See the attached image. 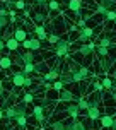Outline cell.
<instances>
[{
    "label": "cell",
    "mask_w": 116,
    "mask_h": 130,
    "mask_svg": "<svg viewBox=\"0 0 116 130\" xmlns=\"http://www.w3.org/2000/svg\"><path fill=\"white\" fill-rule=\"evenodd\" d=\"M68 50H70V41H68V39H62L60 38L56 43H55V55H56L58 58L68 55Z\"/></svg>",
    "instance_id": "6da1fadb"
},
{
    "label": "cell",
    "mask_w": 116,
    "mask_h": 130,
    "mask_svg": "<svg viewBox=\"0 0 116 130\" xmlns=\"http://www.w3.org/2000/svg\"><path fill=\"white\" fill-rule=\"evenodd\" d=\"M77 41H80V43H87L90 38H94V32H92V27L89 26H84V27H79V31H77Z\"/></svg>",
    "instance_id": "7a4b0ae2"
},
{
    "label": "cell",
    "mask_w": 116,
    "mask_h": 130,
    "mask_svg": "<svg viewBox=\"0 0 116 130\" xmlns=\"http://www.w3.org/2000/svg\"><path fill=\"white\" fill-rule=\"evenodd\" d=\"M89 74H90V69L89 67H79L75 72H72V79H73V82H80V80H85V79H89Z\"/></svg>",
    "instance_id": "3957f363"
},
{
    "label": "cell",
    "mask_w": 116,
    "mask_h": 130,
    "mask_svg": "<svg viewBox=\"0 0 116 130\" xmlns=\"http://www.w3.org/2000/svg\"><path fill=\"white\" fill-rule=\"evenodd\" d=\"M94 43L92 41H87V43H82V45L77 48V53L80 55V57H85V58H89L90 55H92V52H94Z\"/></svg>",
    "instance_id": "277c9868"
},
{
    "label": "cell",
    "mask_w": 116,
    "mask_h": 130,
    "mask_svg": "<svg viewBox=\"0 0 116 130\" xmlns=\"http://www.w3.org/2000/svg\"><path fill=\"white\" fill-rule=\"evenodd\" d=\"M32 17V22H34V26H41V24H45L46 21H48V14L46 10H34L32 14H29Z\"/></svg>",
    "instance_id": "5b68a950"
},
{
    "label": "cell",
    "mask_w": 116,
    "mask_h": 130,
    "mask_svg": "<svg viewBox=\"0 0 116 130\" xmlns=\"http://www.w3.org/2000/svg\"><path fill=\"white\" fill-rule=\"evenodd\" d=\"M67 7L70 12L75 14V17H80L82 15V0H68L67 2Z\"/></svg>",
    "instance_id": "8992f818"
},
{
    "label": "cell",
    "mask_w": 116,
    "mask_h": 130,
    "mask_svg": "<svg viewBox=\"0 0 116 130\" xmlns=\"http://www.w3.org/2000/svg\"><path fill=\"white\" fill-rule=\"evenodd\" d=\"M60 92V101L62 103H73L77 98H75V94H73V91H70V89H62Z\"/></svg>",
    "instance_id": "52a82bcc"
},
{
    "label": "cell",
    "mask_w": 116,
    "mask_h": 130,
    "mask_svg": "<svg viewBox=\"0 0 116 130\" xmlns=\"http://www.w3.org/2000/svg\"><path fill=\"white\" fill-rule=\"evenodd\" d=\"M58 65L60 63H56V65H53L50 70L46 72L45 75H43V80H46V82H51V80H56L58 79V75H60V72H58Z\"/></svg>",
    "instance_id": "ba28073f"
},
{
    "label": "cell",
    "mask_w": 116,
    "mask_h": 130,
    "mask_svg": "<svg viewBox=\"0 0 116 130\" xmlns=\"http://www.w3.org/2000/svg\"><path fill=\"white\" fill-rule=\"evenodd\" d=\"M97 120L101 122L103 128H108V127H109L111 130H114V118H113V115H101Z\"/></svg>",
    "instance_id": "9c48e42d"
},
{
    "label": "cell",
    "mask_w": 116,
    "mask_h": 130,
    "mask_svg": "<svg viewBox=\"0 0 116 130\" xmlns=\"http://www.w3.org/2000/svg\"><path fill=\"white\" fill-rule=\"evenodd\" d=\"M19 60H21V63H22V65L34 63V62H36V53H34V52H24V53H21V55H19Z\"/></svg>",
    "instance_id": "30bf717a"
},
{
    "label": "cell",
    "mask_w": 116,
    "mask_h": 130,
    "mask_svg": "<svg viewBox=\"0 0 116 130\" xmlns=\"http://www.w3.org/2000/svg\"><path fill=\"white\" fill-rule=\"evenodd\" d=\"M26 75L27 74H24V72L21 70V72H15L12 75V84H14V87H22L24 86V79H26Z\"/></svg>",
    "instance_id": "8fae6325"
},
{
    "label": "cell",
    "mask_w": 116,
    "mask_h": 130,
    "mask_svg": "<svg viewBox=\"0 0 116 130\" xmlns=\"http://www.w3.org/2000/svg\"><path fill=\"white\" fill-rule=\"evenodd\" d=\"M32 117L36 118V122H39V123L45 122V111H43V106L41 104H36L32 108Z\"/></svg>",
    "instance_id": "7c38bea8"
},
{
    "label": "cell",
    "mask_w": 116,
    "mask_h": 130,
    "mask_svg": "<svg viewBox=\"0 0 116 130\" xmlns=\"http://www.w3.org/2000/svg\"><path fill=\"white\" fill-rule=\"evenodd\" d=\"M63 110L70 115L72 118H77L79 115H80V110L77 108V104H75V101L73 103H68V106H63Z\"/></svg>",
    "instance_id": "4fadbf2b"
},
{
    "label": "cell",
    "mask_w": 116,
    "mask_h": 130,
    "mask_svg": "<svg viewBox=\"0 0 116 130\" xmlns=\"http://www.w3.org/2000/svg\"><path fill=\"white\" fill-rule=\"evenodd\" d=\"M65 127H67L68 130H85L84 125H82V120H77V118H73V120H70V122H67Z\"/></svg>",
    "instance_id": "5bb4252c"
},
{
    "label": "cell",
    "mask_w": 116,
    "mask_h": 130,
    "mask_svg": "<svg viewBox=\"0 0 116 130\" xmlns=\"http://www.w3.org/2000/svg\"><path fill=\"white\" fill-rule=\"evenodd\" d=\"M19 46H21V43H19L15 38H12V36H10V38H7L5 48L9 50V52H17V50H19Z\"/></svg>",
    "instance_id": "9a60e30c"
},
{
    "label": "cell",
    "mask_w": 116,
    "mask_h": 130,
    "mask_svg": "<svg viewBox=\"0 0 116 130\" xmlns=\"http://www.w3.org/2000/svg\"><path fill=\"white\" fill-rule=\"evenodd\" d=\"M12 38H15L17 41H19V43H22V41L27 38V31H26V29H22V27H17V29L14 31Z\"/></svg>",
    "instance_id": "2e32d148"
},
{
    "label": "cell",
    "mask_w": 116,
    "mask_h": 130,
    "mask_svg": "<svg viewBox=\"0 0 116 130\" xmlns=\"http://www.w3.org/2000/svg\"><path fill=\"white\" fill-rule=\"evenodd\" d=\"M58 80H62L63 84H70V82H73V79H72V72L68 70H62L60 72V75H58Z\"/></svg>",
    "instance_id": "e0dca14e"
},
{
    "label": "cell",
    "mask_w": 116,
    "mask_h": 130,
    "mask_svg": "<svg viewBox=\"0 0 116 130\" xmlns=\"http://www.w3.org/2000/svg\"><path fill=\"white\" fill-rule=\"evenodd\" d=\"M34 34H38V39L41 43L46 41V36H48V32H46V29L43 26H34Z\"/></svg>",
    "instance_id": "ac0fdd59"
},
{
    "label": "cell",
    "mask_w": 116,
    "mask_h": 130,
    "mask_svg": "<svg viewBox=\"0 0 116 130\" xmlns=\"http://www.w3.org/2000/svg\"><path fill=\"white\" fill-rule=\"evenodd\" d=\"M85 111H87V118H89V120H94V122L101 117V110H99V108H87Z\"/></svg>",
    "instance_id": "d6986e66"
},
{
    "label": "cell",
    "mask_w": 116,
    "mask_h": 130,
    "mask_svg": "<svg viewBox=\"0 0 116 130\" xmlns=\"http://www.w3.org/2000/svg\"><path fill=\"white\" fill-rule=\"evenodd\" d=\"M14 111H15V117L26 115V111H27V104H26V103H17V104H14Z\"/></svg>",
    "instance_id": "ffe728a7"
},
{
    "label": "cell",
    "mask_w": 116,
    "mask_h": 130,
    "mask_svg": "<svg viewBox=\"0 0 116 130\" xmlns=\"http://www.w3.org/2000/svg\"><path fill=\"white\" fill-rule=\"evenodd\" d=\"M87 103H89V108H99L101 96H99V94H94V96H90L89 99H87Z\"/></svg>",
    "instance_id": "44dd1931"
},
{
    "label": "cell",
    "mask_w": 116,
    "mask_h": 130,
    "mask_svg": "<svg viewBox=\"0 0 116 130\" xmlns=\"http://www.w3.org/2000/svg\"><path fill=\"white\" fill-rule=\"evenodd\" d=\"M4 117L7 118V122H14V118H15V111H14V106H5Z\"/></svg>",
    "instance_id": "7402d4cb"
},
{
    "label": "cell",
    "mask_w": 116,
    "mask_h": 130,
    "mask_svg": "<svg viewBox=\"0 0 116 130\" xmlns=\"http://www.w3.org/2000/svg\"><path fill=\"white\" fill-rule=\"evenodd\" d=\"M101 86H103V89H114V84H113V77H106L104 75V79L101 80Z\"/></svg>",
    "instance_id": "603a6c76"
},
{
    "label": "cell",
    "mask_w": 116,
    "mask_h": 130,
    "mask_svg": "<svg viewBox=\"0 0 116 130\" xmlns=\"http://www.w3.org/2000/svg\"><path fill=\"white\" fill-rule=\"evenodd\" d=\"M99 5L104 10H114V0H99Z\"/></svg>",
    "instance_id": "cb8c5ba5"
},
{
    "label": "cell",
    "mask_w": 116,
    "mask_h": 130,
    "mask_svg": "<svg viewBox=\"0 0 116 130\" xmlns=\"http://www.w3.org/2000/svg\"><path fill=\"white\" fill-rule=\"evenodd\" d=\"M41 50V41L38 38H31V45H29V52H39Z\"/></svg>",
    "instance_id": "d4e9b609"
},
{
    "label": "cell",
    "mask_w": 116,
    "mask_h": 130,
    "mask_svg": "<svg viewBox=\"0 0 116 130\" xmlns=\"http://www.w3.org/2000/svg\"><path fill=\"white\" fill-rule=\"evenodd\" d=\"M12 67V60L9 58V57H4V58L0 60V70H9Z\"/></svg>",
    "instance_id": "484cf974"
},
{
    "label": "cell",
    "mask_w": 116,
    "mask_h": 130,
    "mask_svg": "<svg viewBox=\"0 0 116 130\" xmlns=\"http://www.w3.org/2000/svg\"><path fill=\"white\" fill-rule=\"evenodd\" d=\"M75 104H77V108L80 111H85L89 108V103H87V99L85 98H80V99H75Z\"/></svg>",
    "instance_id": "4316f807"
},
{
    "label": "cell",
    "mask_w": 116,
    "mask_h": 130,
    "mask_svg": "<svg viewBox=\"0 0 116 130\" xmlns=\"http://www.w3.org/2000/svg\"><path fill=\"white\" fill-rule=\"evenodd\" d=\"M46 9H50L53 12H58V10H60V2H58V0H48Z\"/></svg>",
    "instance_id": "83f0119b"
},
{
    "label": "cell",
    "mask_w": 116,
    "mask_h": 130,
    "mask_svg": "<svg viewBox=\"0 0 116 130\" xmlns=\"http://www.w3.org/2000/svg\"><path fill=\"white\" fill-rule=\"evenodd\" d=\"M94 52H97V55H99V57H108V55H109V48L97 46V48H94Z\"/></svg>",
    "instance_id": "f1b7e54d"
},
{
    "label": "cell",
    "mask_w": 116,
    "mask_h": 130,
    "mask_svg": "<svg viewBox=\"0 0 116 130\" xmlns=\"http://www.w3.org/2000/svg\"><path fill=\"white\" fill-rule=\"evenodd\" d=\"M34 69H36V65H34V63L22 65V72H24V74H27V75H29V74H34Z\"/></svg>",
    "instance_id": "f546056e"
},
{
    "label": "cell",
    "mask_w": 116,
    "mask_h": 130,
    "mask_svg": "<svg viewBox=\"0 0 116 130\" xmlns=\"http://www.w3.org/2000/svg\"><path fill=\"white\" fill-rule=\"evenodd\" d=\"M7 26H10V22H9V15H2V14H0V29H5Z\"/></svg>",
    "instance_id": "4dcf8cb0"
},
{
    "label": "cell",
    "mask_w": 116,
    "mask_h": 130,
    "mask_svg": "<svg viewBox=\"0 0 116 130\" xmlns=\"http://www.w3.org/2000/svg\"><path fill=\"white\" fill-rule=\"evenodd\" d=\"M14 120L17 122V125H19V127H26V123H27V118H26V115H21V117H15Z\"/></svg>",
    "instance_id": "1f68e13d"
},
{
    "label": "cell",
    "mask_w": 116,
    "mask_h": 130,
    "mask_svg": "<svg viewBox=\"0 0 116 130\" xmlns=\"http://www.w3.org/2000/svg\"><path fill=\"white\" fill-rule=\"evenodd\" d=\"M32 5L34 7H43V9H46V5H48V0H31Z\"/></svg>",
    "instance_id": "d6a6232c"
},
{
    "label": "cell",
    "mask_w": 116,
    "mask_h": 130,
    "mask_svg": "<svg viewBox=\"0 0 116 130\" xmlns=\"http://www.w3.org/2000/svg\"><path fill=\"white\" fill-rule=\"evenodd\" d=\"M32 99H34V94L32 92H24V96H22V103H31Z\"/></svg>",
    "instance_id": "836d02e7"
},
{
    "label": "cell",
    "mask_w": 116,
    "mask_h": 130,
    "mask_svg": "<svg viewBox=\"0 0 116 130\" xmlns=\"http://www.w3.org/2000/svg\"><path fill=\"white\" fill-rule=\"evenodd\" d=\"M14 7H15L17 10H24V9H26V2H24V0H15V2H14Z\"/></svg>",
    "instance_id": "e575fe53"
},
{
    "label": "cell",
    "mask_w": 116,
    "mask_h": 130,
    "mask_svg": "<svg viewBox=\"0 0 116 130\" xmlns=\"http://www.w3.org/2000/svg\"><path fill=\"white\" fill-rule=\"evenodd\" d=\"M46 39H48V41H50V45H55V43H56L58 39H60V36H58V34H48V36H46Z\"/></svg>",
    "instance_id": "d590c367"
},
{
    "label": "cell",
    "mask_w": 116,
    "mask_h": 130,
    "mask_svg": "<svg viewBox=\"0 0 116 130\" xmlns=\"http://www.w3.org/2000/svg\"><path fill=\"white\" fill-rule=\"evenodd\" d=\"M53 89H55V91H62V89H63V82H62V80H55Z\"/></svg>",
    "instance_id": "8d00e7d4"
},
{
    "label": "cell",
    "mask_w": 116,
    "mask_h": 130,
    "mask_svg": "<svg viewBox=\"0 0 116 130\" xmlns=\"http://www.w3.org/2000/svg\"><path fill=\"white\" fill-rule=\"evenodd\" d=\"M104 15H106V19L109 21V22H113V21H114V10H108Z\"/></svg>",
    "instance_id": "74e56055"
},
{
    "label": "cell",
    "mask_w": 116,
    "mask_h": 130,
    "mask_svg": "<svg viewBox=\"0 0 116 130\" xmlns=\"http://www.w3.org/2000/svg\"><path fill=\"white\" fill-rule=\"evenodd\" d=\"M31 86H34V82H32V79L29 75H26V79H24V87H31Z\"/></svg>",
    "instance_id": "f35d334b"
},
{
    "label": "cell",
    "mask_w": 116,
    "mask_h": 130,
    "mask_svg": "<svg viewBox=\"0 0 116 130\" xmlns=\"http://www.w3.org/2000/svg\"><path fill=\"white\" fill-rule=\"evenodd\" d=\"M29 45H31V38H26L22 41V48H24V50H29Z\"/></svg>",
    "instance_id": "ab89813d"
},
{
    "label": "cell",
    "mask_w": 116,
    "mask_h": 130,
    "mask_svg": "<svg viewBox=\"0 0 116 130\" xmlns=\"http://www.w3.org/2000/svg\"><path fill=\"white\" fill-rule=\"evenodd\" d=\"M43 70H45V63H38L34 69V72H43Z\"/></svg>",
    "instance_id": "60d3db41"
},
{
    "label": "cell",
    "mask_w": 116,
    "mask_h": 130,
    "mask_svg": "<svg viewBox=\"0 0 116 130\" xmlns=\"http://www.w3.org/2000/svg\"><path fill=\"white\" fill-rule=\"evenodd\" d=\"M4 92H5V86H4V80L0 79V96H4Z\"/></svg>",
    "instance_id": "b9f144b4"
},
{
    "label": "cell",
    "mask_w": 116,
    "mask_h": 130,
    "mask_svg": "<svg viewBox=\"0 0 116 130\" xmlns=\"http://www.w3.org/2000/svg\"><path fill=\"white\" fill-rule=\"evenodd\" d=\"M94 89H96V91H103V86H101V82H94Z\"/></svg>",
    "instance_id": "7bdbcfd3"
},
{
    "label": "cell",
    "mask_w": 116,
    "mask_h": 130,
    "mask_svg": "<svg viewBox=\"0 0 116 130\" xmlns=\"http://www.w3.org/2000/svg\"><path fill=\"white\" fill-rule=\"evenodd\" d=\"M4 50H5V41L0 38V52H4Z\"/></svg>",
    "instance_id": "ee69618b"
},
{
    "label": "cell",
    "mask_w": 116,
    "mask_h": 130,
    "mask_svg": "<svg viewBox=\"0 0 116 130\" xmlns=\"http://www.w3.org/2000/svg\"><path fill=\"white\" fill-rule=\"evenodd\" d=\"M85 26V19H79V27H84Z\"/></svg>",
    "instance_id": "f6af8a7d"
},
{
    "label": "cell",
    "mask_w": 116,
    "mask_h": 130,
    "mask_svg": "<svg viewBox=\"0 0 116 130\" xmlns=\"http://www.w3.org/2000/svg\"><path fill=\"white\" fill-rule=\"evenodd\" d=\"M9 15L10 17H15V10H9Z\"/></svg>",
    "instance_id": "bcb514c9"
},
{
    "label": "cell",
    "mask_w": 116,
    "mask_h": 130,
    "mask_svg": "<svg viewBox=\"0 0 116 130\" xmlns=\"http://www.w3.org/2000/svg\"><path fill=\"white\" fill-rule=\"evenodd\" d=\"M0 120H4V110L0 108Z\"/></svg>",
    "instance_id": "7dc6e473"
},
{
    "label": "cell",
    "mask_w": 116,
    "mask_h": 130,
    "mask_svg": "<svg viewBox=\"0 0 116 130\" xmlns=\"http://www.w3.org/2000/svg\"><path fill=\"white\" fill-rule=\"evenodd\" d=\"M63 130H68V128H67V127H65V128H63Z\"/></svg>",
    "instance_id": "c3c4849f"
}]
</instances>
